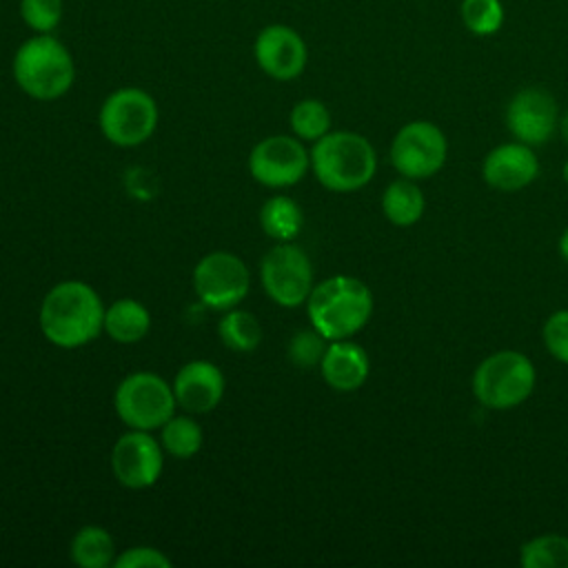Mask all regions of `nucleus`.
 Instances as JSON below:
<instances>
[{"instance_id":"1","label":"nucleus","mask_w":568,"mask_h":568,"mask_svg":"<svg viewBox=\"0 0 568 568\" xmlns=\"http://www.w3.org/2000/svg\"><path fill=\"white\" fill-rule=\"evenodd\" d=\"M40 328L60 348H78L104 328L100 295L80 280L55 284L40 304Z\"/></svg>"},{"instance_id":"2","label":"nucleus","mask_w":568,"mask_h":568,"mask_svg":"<svg viewBox=\"0 0 568 568\" xmlns=\"http://www.w3.org/2000/svg\"><path fill=\"white\" fill-rule=\"evenodd\" d=\"M306 311L311 326L328 342L346 339L371 320L373 293L353 275H333L313 286Z\"/></svg>"},{"instance_id":"3","label":"nucleus","mask_w":568,"mask_h":568,"mask_svg":"<svg viewBox=\"0 0 568 568\" xmlns=\"http://www.w3.org/2000/svg\"><path fill=\"white\" fill-rule=\"evenodd\" d=\"M311 169L324 189L351 193L373 180L377 155L364 135L353 131H328L311 149Z\"/></svg>"},{"instance_id":"4","label":"nucleus","mask_w":568,"mask_h":568,"mask_svg":"<svg viewBox=\"0 0 568 568\" xmlns=\"http://www.w3.org/2000/svg\"><path fill=\"white\" fill-rule=\"evenodd\" d=\"M13 78L27 95L36 100H58L73 84V58L58 38L38 33L18 47L13 55Z\"/></svg>"},{"instance_id":"5","label":"nucleus","mask_w":568,"mask_h":568,"mask_svg":"<svg viewBox=\"0 0 568 568\" xmlns=\"http://www.w3.org/2000/svg\"><path fill=\"white\" fill-rule=\"evenodd\" d=\"M535 366L519 351H497L479 362L473 373V395L493 410H508L530 397Z\"/></svg>"},{"instance_id":"6","label":"nucleus","mask_w":568,"mask_h":568,"mask_svg":"<svg viewBox=\"0 0 568 568\" xmlns=\"http://www.w3.org/2000/svg\"><path fill=\"white\" fill-rule=\"evenodd\" d=\"M115 413L129 428H162L175 413L173 386L155 373H131L115 388Z\"/></svg>"},{"instance_id":"7","label":"nucleus","mask_w":568,"mask_h":568,"mask_svg":"<svg viewBox=\"0 0 568 568\" xmlns=\"http://www.w3.org/2000/svg\"><path fill=\"white\" fill-rule=\"evenodd\" d=\"M100 131L115 146H138L151 138L158 124L155 100L135 87L113 91L100 109Z\"/></svg>"},{"instance_id":"8","label":"nucleus","mask_w":568,"mask_h":568,"mask_svg":"<svg viewBox=\"0 0 568 568\" xmlns=\"http://www.w3.org/2000/svg\"><path fill=\"white\" fill-rule=\"evenodd\" d=\"M448 155L444 131L428 120L404 124L390 142V162L402 178L426 180L435 175Z\"/></svg>"},{"instance_id":"9","label":"nucleus","mask_w":568,"mask_h":568,"mask_svg":"<svg viewBox=\"0 0 568 568\" xmlns=\"http://www.w3.org/2000/svg\"><path fill=\"white\" fill-rule=\"evenodd\" d=\"M260 277L266 295L284 308L304 304L313 291L311 260L291 242H280L264 255Z\"/></svg>"},{"instance_id":"10","label":"nucleus","mask_w":568,"mask_h":568,"mask_svg":"<svg viewBox=\"0 0 568 568\" xmlns=\"http://www.w3.org/2000/svg\"><path fill=\"white\" fill-rule=\"evenodd\" d=\"M251 275L246 264L226 251L204 255L193 271V288L200 302L215 311H229L248 293Z\"/></svg>"},{"instance_id":"11","label":"nucleus","mask_w":568,"mask_h":568,"mask_svg":"<svg viewBox=\"0 0 568 568\" xmlns=\"http://www.w3.org/2000/svg\"><path fill=\"white\" fill-rule=\"evenodd\" d=\"M311 166L304 144L291 135H271L257 142L248 155V171L255 182L282 189L297 184Z\"/></svg>"},{"instance_id":"12","label":"nucleus","mask_w":568,"mask_h":568,"mask_svg":"<svg viewBox=\"0 0 568 568\" xmlns=\"http://www.w3.org/2000/svg\"><path fill=\"white\" fill-rule=\"evenodd\" d=\"M162 450L149 430L131 428L111 450V470L126 488H149L162 473Z\"/></svg>"},{"instance_id":"13","label":"nucleus","mask_w":568,"mask_h":568,"mask_svg":"<svg viewBox=\"0 0 568 568\" xmlns=\"http://www.w3.org/2000/svg\"><path fill=\"white\" fill-rule=\"evenodd\" d=\"M559 124V109L555 98L541 87H526L517 91L506 109L508 131L528 146L544 144Z\"/></svg>"},{"instance_id":"14","label":"nucleus","mask_w":568,"mask_h":568,"mask_svg":"<svg viewBox=\"0 0 568 568\" xmlns=\"http://www.w3.org/2000/svg\"><path fill=\"white\" fill-rule=\"evenodd\" d=\"M260 69L275 80H293L306 67V44L297 31L286 24L264 27L253 47Z\"/></svg>"},{"instance_id":"15","label":"nucleus","mask_w":568,"mask_h":568,"mask_svg":"<svg viewBox=\"0 0 568 568\" xmlns=\"http://www.w3.org/2000/svg\"><path fill=\"white\" fill-rule=\"evenodd\" d=\"M539 173L535 151L524 142H508L495 146L481 164V175L488 186L497 191H519L528 186Z\"/></svg>"},{"instance_id":"16","label":"nucleus","mask_w":568,"mask_h":568,"mask_svg":"<svg viewBox=\"0 0 568 568\" xmlns=\"http://www.w3.org/2000/svg\"><path fill=\"white\" fill-rule=\"evenodd\" d=\"M173 395L186 413H209L222 402L224 375L213 362L193 359L175 373Z\"/></svg>"},{"instance_id":"17","label":"nucleus","mask_w":568,"mask_h":568,"mask_svg":"<svg viewBox=\"0 0 568 568\" xmlns=\"http://www.w3.org/2000/svg\"><path fill=\"white\" fill-rule=\"evenodd\" d=\"M320 371L324 382L339 393L357 390L371 371V362L366 351L348 339H333L326 346V353L320 362Z\"/></svg>"},{"instance_id":"18","label":"nucleus","mask_w":568,"mask_h":568,"mask_svg":"<svg viewBox=\"0 0 568 568\" xmlns=\"http://www.w3.org/2000/svg\"><path fill=\"white\" fill-rule=\"evenodd\" d=\"M426 209V197L415 180L402 178L390 182L382 195V211L386 220L395 226H413L422 220Z\"/></svg>"},{"instance_id":"19","label":"nucleus","mask_w":568,"mask_h":568,"mask_svg":"<svg viewBox=\"0 0 568 568\" xmlns=\"http://www.w3.org/2000/svg\"><path fill=\"white\" fill-rule=\"evenodd\" d=\"M151 328V315L144 304L131 297H122L113 302L104 311V331L111 339L120 344L140 342Z\"/></svg>"},{"instance_id":"20","label":"nucleus","mask_w":568,"mask_h":568,"mask_svg":"<svg viewBox=\"0 0 568 568\" xmlns=\"http://www.w3.org/2000/svg\"><path fill=\"white\" fill-rule=\"evenodd\" d=\"M71 559L82 568H106L115 559V544L102 526H84L71 539Z\"/></svg>"},{"instance_id":"21","label":"nucleus","mask_w":568,"mask_h":568,"mask_svg":"<svg viewBox=\"0 0 568 568\" xmlns=\"http://www.w3.org/2000/svg\"><path fill=\"white\" fill-rule=\"evenodd\" d=\"M304 215L295 200L286 195L268 197L260 211V224L264 233L277 242H291L302 229Z\"/></svg>"},{"instance_id":"22","label":"nucleus","mask_w":568,"mask_h":568,"mask_svg":"<svg viewBox=\"0 0 568 568\" xmlns=\"http://www.w3.org/2000/svg\"><path fill=\"white\" fill-rule=\"evenodd\" d=\"M524 568H568V537L546 532L528 539L519 550Z\"/></svg>"},{"instance_id":"23","label":"nucleus","mask_w":568,"mask_h":568,"mask_svg":"<svg viewBox=\"0 0 568 568\" xmlns=\"http://www.w3.org/2000/svg\"><path fill=\"white\" fill-rule=\"evenodd\" d=\"M217 335L231 351L248 353L260 344L262 328L253 313L229 308V313L217 324Z\"/></svg>"},{"instance_id":"24","label":"nucleus","mask_w":568,"mask_h":568,"mask_svg":"<svg viewBox=\"0 0 568 568\" xmlns=\"http://www.w3.org/2000/svg\"><path fill=\"white\" fill-rule=\"evenodd\" d=\"M202 428L195 419L182 415V417H171L162 426V448L178 457V459H189L202 448Z\"/></svg>"},{"instance_id":"25","label":"nucleus","mask_w":568,"mask_h":568,"mask_svg":"<svg viewBox=\"0 0 568 568\" xmlns=\"http://www.w3.org/2000/svg\"><path fill=\"white\" fill-rule=\"evenodd\" d=\"M288 122H291L293 133L300 140L317 142L331 129V113H328L324 102H320L315 98H306V100H300L293 106V111L288 115Z\"/></svg>"},{"instance_id":"26","label":"nucleus","mask_w":568,"mask_h":568,"mask_svg":"<svg viewBox=\"0 0 568 568\" xmlns=\"http://www.w3.org/2000/svg\"><path fill=\"white\" fill-rule=\"evenodd\" d=\"M459 16L464 27L479 38L493 36L504 24V4L501 0H462Z\"/></svg>"},{"instance_id":"27","label":"nucleus","mask_w":568,"mask_h":568,"mask_svg":"<svg viewBox=\"0 0 568 568\" xmlns=\"http://www.w3.org/2000/svg\"><path fill=\"white\" fill-rule=\"evenodd\" d=\"M20 16L36 33H51L62 20V0H20Z\"/></svg>"},{"instance_id":"28","label":"nucleus","mask_w":568,"mask_h":568,"mask_svg":"<svg viewBox=\"0 0 568 568\" xmlns=\"http://www.w3.org/2000/svg\"><path fill=\"white\" fill-rule=\"evenodd\" d=\"M326 342L328 339L322 333H317L315 328L300 331L288 342V359L302 368L315 366L322 362V357L326 353Z\"/></svg>"},{"instance_id":"29","label":"nucleus","mask_w":568,"mask_h":568,"mask_svg":"<svg viewBox=\"0 0 568 568\" xmlns=\"http://www.w3.org/2000/svg\"><path fill=\"white\" fill-rule=\"evenodd\" d=\"M541 337H544L546 351H548L555 359L568 364V308L555 311V313L544 322Z\"/></svg>"},{"instance_id":"30","label":"nucleus","mask_w":568,"mask_h":568,"mask_svg":"<svg viewBox=\"0 0 568 568\" xmlns=\"http://www.w3.org/2000/svg\"><path fill=\"white\" fill-rule=\"evenodd\" d=\"M113 564L118 568H169L171 559L155 548L135 546V548H129L122 555H118L113 559Z\"/></svg>"},{"instance_id":"31","label":"nucleus","mask_w":568,"mask_h":568,"mask_svg":"<svg viewBox=\"0 0 568 568\" xmlns=\"http://www.w3.org/2000/svg\"><path fill=\"white\" fill-rule=\"evenodd\" d=\"M559 255L568 262V226H566L564 233L559 235Z\"/></svg>"},{"instance_id":"32","label":"nucleus","mask_w":568,"mask_h":568,"mask_svg":"<svg viewBox=\"0 0 568 568\" xmlns=\"http://www.w3.org/2000/svg\"><path fill=\"white\" fill-rule=\"evenodd\" d=\"M557 126H559V133H561V140H564V144L568 146V111H566V113L559 118V124H557Z\"/></svg>"},{"instance_id":"33","label":"nucleus","mask_w":568,"mask_h":568,"mask_svg":"<svg viewBox=\"0 0 568 568\" xmlns=\"http://www.w3.org/2000/svg\"><path fill=\"white\" fill-rule=\"evenodd\" d=\"M561 178H564V182L568 184V162L564 164V169H561Z\"/></svg>"}]
</instances>
